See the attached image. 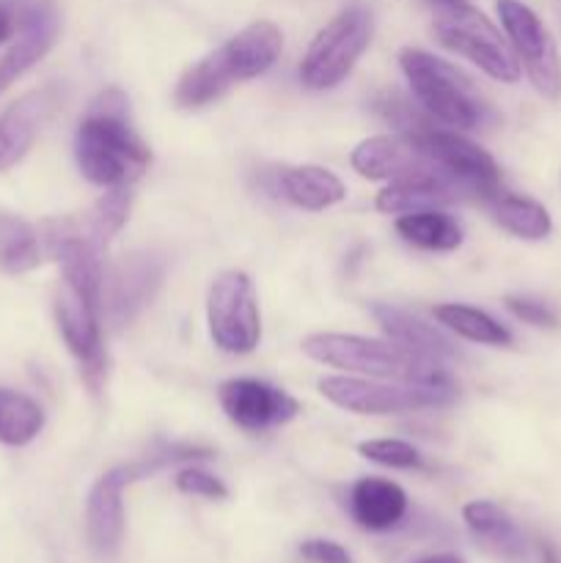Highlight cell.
Masks as SVG:
<instances>
[{
  "label": "cell",
  "instance_id": "277c9868",
  "mask_svg": "<svg viewBox=\"0 0 561 563\" xmlns=\"http://www.w3.org/2000/svg\"><path fill=\"white\" fill-rule=\"evenodd\" d=\"M399 66L429 119L443 121L454 130H479L490 119V108L465 75L449 60L427 53V49L405 47L399 53Z\"/></svg>",
  "mask_w": 561,
  "mask_h": 563
},
{
  "label": "cell",
  "instance_id": "44dd1931",
  "mask_svg": "<svg viewBox=\"0 0 561 563\" xmlns=\"http://www.w3.org/2000/svg\"><path fill=\"white\" fill-rule=\"evenodd\" d=\"M462 517H465V526L498 555L512 561L526 559V537H522V531L517 528V522L512 520L501 506H495L493 500H471V504L462 509Z\"/></svg>",
  "mask_w": 561,
  "mask_h": 563
},
{
  "label": "cell",
  "instance_id": "ac0fdd59",
  "mask_svg": "<svg viewBox=\"0 0 561 563\" xmlns=\"http://www.w3.org/2000/svg\"><path fill=\"white\" fill-rule=\"evenodd\" d=\"M372 313L394 344L405 346L416 355L429 357V361H449V357L457 355V346L451 344L449 335H443L432 324L421 322L413 313L402 311V308L374 306Z\"/></svg>",
  "mask_w": 561,
  "mask_h": 563
},
{
  "label": "cell",
  "instance_id": "6da1fadb",
  "mask_svg": "<svg viewBox=\"0 0 561 563\" xmlns=\"http://www.w3.org/2000/svg\"><path fill=\"white\" fill-rule=\"evenodd\" d=\"M77 168L97 187H130L152 165V152L127 121V97L108 88L94 99L75 135Z\"/></svg>",
  "mask_w": 561,
  "mask_h": 563
},
{
  "label": "cell",
  "instance_id": "2e32d148",
  "mask_svg": "<svg viewBox=\"0 0 561 563\" xmlns=\"http://www.w3.org/2000/svg\"><path fill=\"white\" fill-rule=\"evenodd\" d=\"M468 192L449 174H416L394 179L385 190L377 192V209L385 214L424 212V209L451 207L462 201Z\"/></svg>",
  "mask_w": 561,
  "mask_h": 563
},
{
  "label": "cell",
  "instance_id": "d6986e66",
  "mask_svg": "<svg viewBox=\"0 0 561 563\" xmlns=\"http://www.w3.org/2000/svg\"><path fill=\"white\" fill-rule=\"evenodd\" d=\"M280 192L286 201L308 212H322L344 201L346 190L339 176L319 165H289L278 174Z\"/></svg>",
  "mask_w": 561,
  "mask_h": 563
},
{
  "label": "cell",
  "instance_id": "f546056e",
  "mask_svg": "<svg viewBox=\"0 0 561 563\" xmlns=\"http://www.w3.org/2000/svg\"><path fill=\"white\" fill-rule=\"evenodd\" d=\"M506 308H509L512 317H517L526 324H534V328H556L559 324V317L544 302L531 300V297H506Z\"/></svg>",
  "mask_w": 561,
  "mask_h": 563
},
{
  "label": "cell",
  "instance_id": "30bf717a",
  "mask_svg": "<svg viewBox=\"0 0 561 563\" xmlns=\"http://www.w3.org/2000/svg\"><path fill=\"white\" fill-rule=\"evenodd\" d=\"M498 16L517 64L544 99H561V55L544 22L520 0H498Z\"/></svg>",
  "mask_w": 561,
  "mask_h": 563
},
{
  "label": "cell",
  "instance_id": "603a6c76",
  "mask_svg": "<svg viewBox=\"0 0 561 563\" xmlns=\"http://www.w3.org/2000/svg\"><path fill=\"white\" fill-rule=\"evenodd\" d=\"M487 203L495 223L504 231H509V234L520 236V240H544L550 234V229H553L548 209L539 201H534V198L498 192Z\"/></svg>",
  "mask_w": 561,
  "mask_h": 563
},
{
  "label": "cell",
  "instance_id": "484cf974",
  "mask_svg": "<svg viewBox=\"0 0 561 563\" xmlns=\"http://www.w3.org/2000/svg\"><path fill=\"white\" fill-rule=\"evenodd\" d=\"M44 429V410L25 394L0 388V443L20 445L33 443Z\"/></svg>",
  "mask_w": 561,
  "mask_h": 563
},
{
  "label": "cell",
  "instance_id": "e0dca14e",
  "mask_svg": "<svg viewBox=\"0 0 561 563\" xmlns=\"http://www.w3.org/2000/svg\"><path fill=\"white\" fill-rule=\"evenodd\" d=\"M350 511L366 531H391L407 515V495L388 478H361L350 493Z\"/></svg>",
  "mask_w": 561,
  "mask_h": 563
},
{
  "label": "cell",
  "instance_id": "ffe728a7",
  "mask_svg": "<svg viewBox=\"0 0 561 563\" xmlns=\"http://www.w3.org/2000/svg\"><path fill=\"white\" fill-rule=\"evenodd\" d=\"M47 110V93H31L0 115V170H9L25 157Z\"/></svg>",
  "mask_w": 561,
  "mask_h": 563
},
{
  "label": "cell",
  "instance_id": "83f0119b",
  "mask_svg": "<svg viewBox=\"0 0 561 563\" xmlns=\"http://www.w3.org/2000/svg\"><path fill=\"white\" fill-rule=\"evenodd\" d=\"M358 454L383 467H396V471H410V467L421 465L418 449H413L405 440H366L358 445Z\"/></svg>",
  "mask_w": 561,
  "mask_h": 563
},
{
  "label": "cell",
  "instance_id": "9a60e30c",
  "mask_svg": "<svg viewBox=\"0 0 561 563\" xmlns=\"http://www.w3.org/2000/svg\"><path fill=\"white\" fill-rule=\"evenodd\" d=\"M61 33V14L55 3L38 0L25 5L16 20V36L0 58V93L14 86L28 69L38 64L53 49Z\"/></svg>",
  "mask_w": 561,
  "mask_h": 563
},
{
  "label": "cell",
  "instance_id": "d6a6232c",
  "mask_svg": "<svg viewBox=\"0 0 561 563\" xmlns=\"http://www.w3.org/2000/svg\"><path fill=\"white\" fill-rule=\"evenodd\" d=\"M418 563H462L457 555H429V559L418 561Z\"/></svg>",
  "mask_w": 561,
  "mask_h": 563
},
{
  "label": "cell",
  "instance_id": "4316f807",
  "mask_svg": "<svg viewBox=\"0 0 561 563\" xmlns=\"http://www.w3.org/2000/svg\"><path fill=\"white\" fill-rule=\"evenodd\" d=\"M127 214H130V187H108V192L99 198L88 218H91L97 234L108 242L127 223Z\"/></svg>",
  "mask_w": 561,
  "mask_h": 563
},
{
  "label": "cell",
  "instance_id": "cb8c5ba5",
  "mask_svg": "<svg viewBox=\"0 0 561 563\" xmlns=\"http://www.w3.org/2000/svg\"><path fill=\"white\" fill-rule=\"evenodd\" d=\"M42 264V245L31 223L0 212V269L9 275L31 273Z\"/></svg>",
  "mask_w": 561,
  "mask_h": 563
},
{
  "label": "cell",
  "instance_id": "7402d4cb",
  "mask_svg": "<svg viewBox=\"0 0 561 563\" xmlns=\"http://www.w3.org/2000/svg\"><path fill=\"white\" fill-rule=\"evenodd\" d=\"M396 234L421 251L449 253L462 245V229L451 214L438 209H424V212H407L396 220Z\"/></svg>",
  "mask_w": 561,
  "mask_h": 563
},
{
  "label": "cell",
  "instance_id": "3957f363",
  "mask_svg": "<svg viewBox=\"0 0 561 563\" xmlns=\"http://www.w3.org/2000/svg\"><path fill=\"white\" fill-rule=\"evenodd\" d=\"M302 352L311 361L324 363V366L369 374V377L377 379L451 385L449 374L440 368V361L416 355V352L405 350L394 341H374L344 333H314L302 339Z\"/></svg>",
  "mask_w": 561,
  "mask_h": 563
},
{
  "label": "cell",
  "instance_id": "8fae6325",
  "mask_svg": "<svg viewBox=\"0 0 561 563\" xmlns=\"http://www.w3.org/2000/svg\"><path fill=\"white\" fill-rule=\"evenodd\" d=\"M410 135L418 137L429 157L446 170L454 181L465 187L468 196H476L490 201L501 192V168L482 146L462 137L457 130H440L432 121L413 126Z\"/></svg>",
  "mask_w": 561,
  "mask_h": 563
},
{
  "label": "cell",
  "instance_id": "4dcf8cb0",
  "mask_svg": "<svg viewBox=\"0 0 561 563\" xmlns=\"http://www.w3.org/2000/svg\"><path fill=\"white\" fill-rule=\"evenodd\" d=\"M300 553L314 563H352L350 553L341 544L328 542V539H308L300 544Z\"/></svg>",
  "mask_w": 561,
  "mask_h": 563
},
{
  "label": "cell",
  "instance_id": "5bb4252c",
  "mask_svg": "<svg viewBox=\"0 0 561 563\" xmlns=\"http://www.w3.org/2000/svg\"><path fill=\"white\" fill-rule=\"evenodd\" d=\"M352 168L363 179H405L416 174H446L438 163L427 154V148L418 143L410 132L399 135H374L355 146L350 157ZM460 185V181H457Z\"/></svg>",
  "mask_w": 561,
  "mask_h": 563
},
{
  "label": "cell",
  "instance_id": "5b68a950",
  "mask_svg": "<svg viewBox=\"0 0 561 563\" xmlns=\"http://www.w3.org/2000/svg\"><path fill=\"white\" fill-rule=\"evenodd\" d=\"M432 33L446 49L473 60L498 82L520 80V64L498 27L471 0H429Z\"/></svg>",
  "mask_w": 561,
  "mask_h": 563
},
{
  "label": "cell",
  "instance_id": "4fadbf2b",
  "mask_svg": "<svg viewBox=\"0 0 561 563\" xmlns=\"http://www.w3.org/2000/svg\"><path fill=\"white\" fill-rule=\"evenodd\" d=\"M220 407L226 418L237 423L245 432H264V429L289 423L300 412L297 399H292L286 390L262 379H226L218 388Z\"/></svg>",
  "mask_w": 561,
  "mask_h": 563
},
{
  "label": "cell",
  "instance_id": "f1b7e54d",
  "mask_svg": "<svg viewBox=\"0 0 561 563\" xmlns=\"http://www.w3.org/2000/svg\"><path fill=\"white\" fill-rule=\"evenodd\" d=\"M176 489L185 495H198V498L207 500H226L229 498V489L212 473L201 471V467H185V471L176 473Z\"/></svg>",
  "mask_w": 561,
  "mask_h": 563
},
{
  "label": "cell",
  "instance_id": "7c38bea8",
  "mask_svg": "<svg viewBox=\"0 0 561 563\" xmlns=\"http://www.w3.org/2000/svg\"><path fill=\"white\" fill-rule=\"evenodd\" d=\"M165 278V258L154 251H132L127 256H121L113 264L108 275V284L105 286V297H108V306H105V317L116 324V328H124L130 324L148 302L154 300V295L160 291Z\"/></svg>",
  "mask_w": 561,
  "mask_h": 563
},
{
  "label": "cell",
  "instance_id": "8992f818",
  "mask_svg": "<svg viewBox=\"0 0 561 563\" xmlns=\"http://www.w3.org/2000/svg\"><path fill=\"white\" fill-rule=\"evenodd\" d=\"M196 456H207V451L182 445V449L163 451V454L148 456L143 462L119 465L99 476L86 500V533L94 553L102 555V559L119 555L121 542H124V489L130 484L152 476L154 471L170 465V462L196 460Z\"/></svg>",
  "mask_w": 561,
  "mask_h": 563
},
{
  "label": "cell",
  "instance_id": "7a4b0ae2",
  "mask_svg": "<svg viewBox=\"0 0 561 563\" xmlns=\"http://www.w3.org/2000/svg\"><path fill=\"white\" fill-rule=\"evenodd\" d=\"M280 49H284V36H280V27L275 22H251L182 75L174 93L176 104L196 110L215 102L237 82L253 80V77H262L264 71L273 69Z\"/></svg>",
  "mask_w": 561,
  "mask_h": 563
},
{
  "label": "cell",
  "instance_id": "9c48e42d",
  "mask_svg": "<svg viewBox=\"0 0 561 563\" xmlns=\"http://www.w3.org/2000/svg\"><path fill=\"white\" fill-rule=\"evenodd\" d=\"M207 324L215 346L229 355H248L262 339V317L253 280L240 269L220 273L207 295Z\"/></svg>",
  "mask_w": 561,
  "mask_h": 563
},
{
  "label": "cell",
  "instance_id": "d4e9b609",
  "mask_svg": "<svg viewBox=\"0 0 561 563\" xmlns=\"http://www.w3.org/2000/svg\"><path fill=\"white\" fill-rule=\"evenodd\" d=\"M435 319L451 333L473 341V344L487 346H512V333L501 322H495L490 313L479 311L473 306H460V302H443L435 308Z\"/></svg>",
  "mask_w": 561,
  "mask_h": 563
},
{
  "label": "cell",
  "instance_id": "52a82bcc",
  "mask_svg": "<svg viewBox=\"0 0 561 563\" xmlns=\"http://www.w3.org/2000/svg\"><path fill=\"white\" fill-rule=\"evenodd\" d=\"M372 42V11L363 3L346 5L308 44L300 60V82L308 91L336 88L361 60Z\"/></svg>",
  "mask_w": 561,
  "mask_h": 563
},
{
  "label": "cell",
  "instance_id": "1f68e13d",
  "mask_svg": "<svg viewBox=\"0 0 561 563\" xmlns=\"http://www.w3.org/2000/svg\"><path fill=\"white\" fill-rule=\"evenodd\" d=\"M14 31V9H11V0H0V44L11 36Z\"/></svg>",
  "mask_w": 561,
  "mask_h": 563
},
{
  "label": "cell",
  "instance_id": "ba28073f",
  "mask_svg": "<svg viewBox=\"0 0 561 563\" xmlns=\"http://www.w3.org/2000/svg\"><path fill=\"white\" fill-rule=\"evenodd\" d=\"M319 394L336 407L355 416H396V412L443 407L454 401V385L424 383H372L358 377H324L319 379Z\"/></svg>",
  "mask_w": 561,
  "mask_h": 563
}]
</instances>
